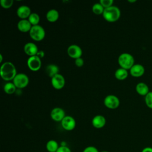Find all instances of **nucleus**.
I'll return each mask as SVG.
<instances>
[{
	"instance_id": "nucleus-22",
	"label": "nucleus",
	"mask_w": 152,
	"mask_h": 152,
	"mask_svg": "<svg viewBox=\"0 0 152 152\" xmlns=\"http://www.w3.org/2000/svg\"><path fill=\"white\" fill-rule=\"evenodd\" d=\"M16 88L17 87H15V86L13 83L8 82L6 84H5L4 86V90L6 93L11 94L15 91Z\"/></svg>"
},
{
	"instance_id": "nucleus-11",
	"label": "nucleus",
	"mask_w": 152,
	"mask_h": 152,
	"mask_svg": "<svg viewBox=\"0 0 152 152\" xmlns=\"http://www.w3.org/2000/svg\"><path fill=\"white\" fill-rule=\"evenodd\" d=\"M65 116V112L64 110L61 107H55L50 112V117L55 121L61 122Z\"/></svg>"
},
{
	"instance_id": "nucleus-16",
	"label": "nucleus",
	"mask_w": 152,
	"mask_h": 152,
	"mask_svg": "<svg viewBox=\"0 0 152 152\" xmlns=\"http://www.w3.org/2000/svg\"><path fill=\"white\" fill-rule=\"evenodd\" d=\"M32 25L28 19H21L17 23V28L21 32L30 31Z\"/></svg>"
},
{
	"instance_id": "nucleus-24",
	"label": "nucleus",
	"mask_w": 152,
	"mask_h": 152,
	"mask_svg": "<svg viewBox=\"0 0 152 152\" xmlns=\"http://www.w3.org/2000/svg\"><path fill=\"white\" fill-rule=\"evenodd\" d=\"M104 10V8L99 2L93 4V5L92 6V11L93 13L96 15L103 14Z\"/></svg>"
},
{
	"instance_id": "nucleus-18",
	"label": "nucleus",
	"mask_w": 152,
	"mask_h": 152,
	"mask_svg": "<svg viewBox=\"0 0 152 152\" xmlns=\"http://www.w3.org/2000/svg\"><path fill=\"white\" fill-rule=\"evenodd\" d=\"M46 18L49 22H55L59 18V12L55 9L49 10L46 14Z\"/></svg>"
},
{
	"instance_id": "nucleus-36",
	"label": "nucleus",
	"mask_w": 152,
	"mask_h": 152,
	"mask_svg": "<svg viewBox=\"0 0 152 152\" xmlns=\"http://www.w3.org/2000/svg\"><path fill=\"white\" fill-rule=\"evenodd\" d=\"M100 152H109V151H106V150H103V151H100Z\"/></svg>"
},
{
	"instance_id": "nucleus-31",
	"label": "nucleus",
	"mask_w": 152,
	"mask_h": 152,
	"mask_svg": "<svg viewBox=\"0 0 152 152\" xmlns=\"http://www.w3.org/2000/svg\"><path fill=\"white\" fill-rule=\"evenodd\" d=\"M141 152H152V147H146L142 150Z\"/></svg>"
},
{
	"instance_id": "nucleus-17",
	"label": "nucleus",
	"mask_w": 152,
	"mask_h": 152,
	"mask_svg": "<svg viewBox=\"0 0 152 152\" xmlns=\"http://www.w3.org/2000/svg\"><path fill=\"white\" fill-rule=\"evenodd\" d=\"M135 90L138 94L144 96H145L150 92L148 86L145 83L142 82L138 83L136 85Z\"/></svg>"
},
{
	"instance_id": "nucleus-35",
	"label": "nucleus",
	"mask_w": 152,
	"mask_h": 152,
	"mask_svg": "<svg viewBox=\"0 0 152 152\" xmlns=\"http://www.w3.org/2000/svg\"><path fill=\"white\" fill-rule=\"evenodd\" d=\"M129 2H136V0H133V1H130V0H128V1Z\"/></svg>"
},
{
	"instance_id": "nucleus-34",
	"label": "nucleus",
	"mask_w": 152,
	"mask_h": 152,
	"mask_svg": "<svg viewBox=\"0 0 152 152\" xmlns=\"http://www.w3.org/2000/svg\"><path fill=\"white\" fill-rule=\"evenodd\" d=\"M2 60H3V56H2V54H0V62L1 63L2 62Z\"/></svg>"
},
{
	"instance_id": "nucleus-32",
	"label": "nucleus",
	"mask_w": 152,
	"mask_h": 152,
	"mask_svg": "<svg viewBox=\"0 0 152 152\" xmlns=\"http://www.w3.org/2000/svg\"><path fill=\"white\" fill-rule=\"evenodd\" d=\"M37 56H39L40 58H43L44 56H45V53L43 50H39L37 55H36Z\"/></svg>"
},
{
	"instance_id": "nucleus-15",
	"label": "nucleus",
	"mask_w": 152,
	"mask_h": 152,
	"mask_svg": "<svg viewBox=\"0 0 152 152\" xmlns=\"http://www.w3.org/2000/svg\"><path fill=\"white\" fill-rule=\"evenodd\" d=\"M106 121L104 116L101 115H97L94 116L91 121V124L93 127L97 129L103 128L106 124Z\"/></svg>"
},
{
	"instance_id": "nucleus-10",
	"label": "nucleus",
	"mask_w": 152,
	"mask_h": 152,
	"mask_svg": "<svg viewBox=\"0 0 152 152\" xmlns=\"http://www.w3.org/2000/svg\"><path fill=\"white\" fill-rule=\"evenodd\" d=\"M65 81L64 76L60 74H58L51 78L52 86L57 90L61 89L65 86Z\"/></svg>"
},
{
	"instance_id": "nucleus-27",
	"label": "nucleus",
	"mask_w": 152,
	"mask_h": 152,
	"mask_svg": "<svg viewBox=\"0 0 152 152\" xmlns=\"http://www.w3.org/2000/svg\"><path fill=\"white\" fill-rule=\"evenodd\" d=\"M99 3L104 8H108L110 6H112V4L113 3V0H100Z\"/></svg>"
},
{
	"instance_id": "nucleus-5",
	"label": "nucleus",
	"mask_w": 152,
	"mask_h": 152,
	"mask_svg": "<svg viewBox=\"0 0 152 152\" xmlns=\"http://www.w3.org/2000/svg\"><path fill=\"white\" fill-rule=\"evenodd\" d=\"M12 83L17 88H23L28 85L29 83V78L26 74L19 73L15 75L12 80Z\"/></svg>"
},
{
	"instance_id": "nucleus-19",
	"label": "nucleus",
	"mask_w": 152,
	"mask_h": 152,
	"mask_svg": "<svg viewBox=\"0 0 152 152\" xmlns=\"http://www.w3.org/2000/svg\"><path fill=\"white\" fill-rule=\"evenodd\" d=\"M46 73L50 77L52 78L55 75L59 74V68L56 65L49 64L46 66L45 68Z\"/></svg>"
},
{
	"instance_id": "nucleus-20",
	"label": "nucleus",
	"mask_w": 152,
	"mask_h": 152,
	"mask_svg": "<svg viewBox=\"0 0 152 152\" xmlns=\"http://www.w3.org/2000/svg\"><path fill=\"white\" fill-rule=\"evenodd\" d=\"M59 147L58 142L55 140H50L46 144V149L48 152H56Z\"/></svg>"
},
{
	"instance_id": "nucleus-28",
	"label": "nucleus",
	"mask_w": 152,
	"mask_h": 152,
	"mask_svg": "<svg viewBox=\"0 0 152 152\" xmlns=\"http://www.w3.org/2000/svg\"><path fill=\"white\" fill-rule=\"evenodd\" d=\"M83 152H99V150L94 146L90 145L84 148Z\"/></svg>"
},
{
	"instance_id": "nucleus-7",
	"label": "nucleus",
	"mask_w": 152,
	"mask_h": 152,
	"mask_svg": "<svg viewBox=\"0 0 152 152\" xmlns=\"http://www.w3.org/2000/svg\"><path fill=\"white\" fill-rule=\"evenodd\" d=\"M27 64L30 70L37 71L40 68L42 65L41 58L37 55L29 56L27 61Z\"/></svg>"
},
{
	"instance_id": "nucleus-3",
	"label": "nucleus",
	"mask_w": 152,
	"mask_h": 152,
	"mask_svg": "<svg viewBox=\"0 0 152 152\" xmlns=\"http://www.w3.org/2000/svg\"><path fill=\"white\" fill-rule=\"evenodd\" d=\"M118 64L121 68L125 69H130L134 65V58L130 53L124 52L121 53L118 57Z\"/></svg>"
},
{
	"instance_id": "nucleus-25",
	"label": "nucleus",
	"mask_w": 152,
	"mask_h": 152,
	"mask_svg": "<svg viewBox=\"0 0 152 152\" xmlns=\"http://www.w3.org/2000/svg\"><path fill=\"white\" fill-rule=\"evenodd\" d=\"M145 103L147 107L152 109V91H150L145 96Z\"/></svg>"
},
{
	"instance_id": "nucleus-21",
	"label": "nucleus",
	"mask_w": 152,
	"mask_h": 152,
	"mask_svg": "<svg viewBox=\"0 0 152 152\" xmlns=\"http://www.w3.org/2000/svg\"><path fill=\"white\" fill-rule=\"evenodd\" d=\"M128 76V72L127 69L122 68L117 69L115 72V77L119 80H124L126 79Z\"/></svg>"
},
{
	"instance_id": "nucleus-9",
	"label": "nucleus",
	"mask_w": 152,
	"mask_h": 152,
	"mask_svg": "<svg viewBox=\"0 0 152 152\" xmlns=\"http://www.w3.org/2000/svg\"><path fill=\"white\" fill-rule=\"evenodd\" d=\"M67 53L69 57L73 59H77L81 58L83 51L81 48L77 45H71L68 46L67 49Z\"/></svg>"
},
{
	"instance_id": "nucleus-8",
	"label": "nucleus",
	"mask_w": 152,
	"mask_h": 152,
	"mask_svg": "<svg viewBox=\"0 0 152 152\" xmlns=\"http://www.w3.org/2000/svg\"><path fill=\"white\" fill-rule=\"evenodd\" d=\"M61 125L62 127L66 131H72L76 126V121L75 119L71 116H65L62 120Z\"/></svg>"
},
{
	"instance_id": "nucleus-4",
	"label": "nucleus",
	"mask_w": 152,
	"mask_h": 152,
	"mask_svg": "<svg viewBox=\"0 0 152 152\" xmlns=\"http://www.w3.org/2000/svg\"><path fill=\"white\" fill-rule=\"evenodd\" d=\"M29 34L30 37L35 41H40L45 37V30L44 28L40 25L32 26Z\"/></svg>"
},
{
	"instance_id": "nucleus-33",
	"label": "nucleus",
	"mask_w": 152,
	"mask_h": 152,
	"mask_svg": "<svg viewBox=\"0 0 152 152\" xmlns=\"http://www.w3.org/2000/svg\"><path fill=\"white\" fill-rule=\"evenodd\" d=\"M61 145H62V146H66L67 145H66V142H65V141H62L61 142Z\"/></svg>"
},
{
	"instance_id": "nucleus-6",
	"label": "nucleus",
	"mask_w": 152,
	"mask_h": 152,
	"mask_svg": "<svg viewBox=\"0 0 152 152\" xmlns=\"http://www.w3.org/2000/svg\"><path fill=\"white\" fill-rule=\"evenodd\" d=\"M104 104L107 108L115 109L117 108L120 104L119 98L113 94H109L105 97L104 99Z\"/></svg>"
},
{
	"instance_id": "nucleus-2",
	"label": "nucleus",
	"mask_w": 152,
	"mask_h": 152,
	"mask_svg": "<svg viewBox=\"0 0 152 152\" xmlns=\"http://www.w3.org/2000/svg\"><path fill=\"white\" fill-rule=\"evenodd\" d=\"M102 15L105 20L109 22H115L119 19L121 11L118 7L112 5L104 8Z\"/></svg>"
},
{
	"instance_id": "nucleus-12",
	"label": "nucleus",
	"mask_w": 152,
	"mask_h": 152,
	"mask_svg": "<svg viewBox=\"0 0 152 152\" xmlns=\"http://www.w3.org/2000/svg\"><path fill=\"white\" fill-rule=\"evenodd\" d=\"M24 52L29 56L36 55L39 50L37 46L33 42L26 43L24 46Z\"/></svg>"
},
{
	"instance_id": "nucleus-13",
	"label": "nucleus",
	"mask_w": 152,
	"mask_h": 152,
	"mask_svg": "<svg viewBox=\"0 0 152 152\" xmlns=\"http://www.w3.org/2000/svg\"><path fill=\"white\" fill-rule=\"evenodd\" d=\"M129 72L134 77H140L144 75L145 72V68L141 64H134L129 69Z\"/></svg>"
},
{
	"instance_id": "nucleus-14",
	"label": "nucleus",
	"mask_w": 152,
	"mask_h": 152,
	"mask_svg": "<svg viewBox=\"0 0 152 152\" xmlns=\"http://www.w3.org/2000/svg\"><path fill=\"white\" fill-rule=\"evenodd\" d=\"M31 13L30 7L26 5L20 6L17 10V15L21 19H26L27 18H28Z\"/></svg>"
},
{
	"instance_id": "nucleus-1",
	"label": "nucleus",
	"mask_w": 152,
	"mask_h": 152,
	"mask_svg": "<svg viewBox=\"0 0 152 152\" xmlns=\"http://www.w3.org/2000/svg\"><path fill=\"white\" fill-rule=\"evenodd\" d=\"M0 74L2 78L5 81L13 80L17 74L15 65L11 62H4L1 66Z\"/></svg>"
},
{
	"instance_id": "nucleus-26",
	"label": "nucleus",
	"mask_w": 152,
	"mask_h": 152,
	"mask_svg": "<svg viewBox=\"0 0 152 152\" xmlns=\"http://www.w3.org/2000/svg\"><path fill=\"white\" fill-rule=\"evenodd\" d=\"M13 0H1L0 4L4 8H9L13 4Z\"/></svg>"
},
{
	"instance_id": "nucleus-30",
	"label": "nucleus",
	"mask_w": 152,
	"mask_h": 152,
	"mask_svg": "<svg viewBox=\"0 0 152 152\" xmlns=\"http://www.w3.org/2000/svg\"><path fill=\"white\" fill-rule=\"evenodd\" d=\"M75 64L78 67H81L84 65V60L82 58H78L75 59Z\"/></svg>"
},
{
	"instance_id": "nucleus-29",
	"label": "nucleus",
	"mask_w": 152,
	"mask_h": 152,
	"mask_svg": "<svg viewBox=\"0 0 152 152\" xmlns=\"http://www.w3.org/2000/svg\"><path fill=\"white\" fill-rule=\"evenodd\" d=\"M56 152H72L71 150L69 147L66 146H62L60 145L58 149L57 150Z\"/></svg>"
},
{
	"instance_id": "nucleus-23",
	"label": "nucleus",
	"mask_w": 152,
	"mask_h": 152,
	"mask_svg": "<svg viewBox=\"0 0 152 152\" xmlns=\"http://www.w3.org/2000/svg\"><path fill=\"white\" fill-rule=\"evenodd\" d=\"M28 20L30 21L32 26L38 25L40 21V17L38 14L36 12H31L28 18Z\"/></svg>"
}]
</instances>
